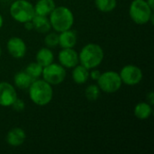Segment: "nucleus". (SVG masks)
Returning a JSON list of instances; mask_svg holds the SVG:
<instances>
[{"label":"nucleus","instance_id":"obj_1","mask_svg":"<svg viewBox=\"0 0 154 154\" xmlns=\"http://www.w3.org/2000/svg\"><path fill=\"white\" fill-rule=\"evenodd\" d=\"M30 99L37 106H43L48 105L53 97L51 85L44 79H35L29 87Z\"/></svg>","mask_w":154,"mask_h":154},{"label":"nucleus","instance_id":"obj_2","mask_svg":"<svg viewBox=\"0 0 154 154\" xmlns=\"http://www.w3.org/2000/svg\"><path fill=\"white\" fill-rule=\"evenodd\" d=\"M104 59V51L97 43H88L85 45L79 54V60L81 65L88 69H92L99 66Z\"/></svg>","mask_w":154,"mask_h":154},{"label":"nucleus","instance_id":"obj_3","mask_svg":"<svg viewBox=\"0 0 154 154\" xmlns=\"http://www.w3.org/2000/svg\"><path fill=\"white\" fill-rule=\"evenodd\" d=\"M49 20L51 28L56 32H60L72 27L74 23V15L69 8L66 6H58L50 14Z\"/></svg>","mask_w":154,"mask_h":154},{"label":"nucleus","instance_id":"obj_4","mask_svg":"<svg viewBox=\"0 0 154 154\" xmlns=\"http://www.w3.org/2000/svg\"><path fill=\"white\" fill-rule=\"evenodd\" d=\"M152 9L145 0H134L129 7V15L137 24H145L152 21L153 23Z\"/></svg>","mask_w":154,"mask_h":154},{"label":"nucleus","instance_id":"obj_5","mask_svg":"<svg viewBox=\"0 0 154 154\" xmlns=\"http://www.w3.org/2000/svg\"><path fill=\"white\" fill-rule=\"evenodd\" d=\"M10 14L14 20L19 23L32 21L34 16V7L27 0H16L10 6Z\"/></svg>","mask_w":154,"mask_h":154},{"label":"nucleus","instance_id":"obj_6","mask_svg":"<svg viewBox=\"0 0 154 154\" xmlns=\"http://www.w3.org/2000/svg\"><path fill=\"white\" fill-rule=\"evenodd\" d=\"M122 84L123 82L119 73L112 70L101 73L99 79H97L98 88L105 93H115L118 91Z\"/></svg>","mask_w":154,"mask_h":154},{"label":"nucleus","instance_id":"obj_7","mask_svg":"<svg viewBox=\"0 0 154 154\" xmlns=\"http://www.w3.org/2000/svg\"><path fill=\"white\" fill-rule=\"evenodd\" d=\"M42 77L50 85H59L62 83L66 78V69L63 66L58 63H51L43 67Z\"/></svg>","mask_w":154,"mask_h":154},{"label":"nucleus","instance_id":"obj_8","mask_svg":"<svg viewBox=\"0 0 154 154\" xmlns=\"http://www.w3.org/2000/svg\"><path fill=\"white\" fill-rule=\"evenodd\" d=\"M119 75L122 82L128 86H135L143 79L142 69L139 67L132 64L123 67Z\"/></svg>","mask_w":154,"mask_h":154},{"label":"nucleus","instance_id":"obj_9","mask_svg":"<svg viewBox=\"0 0 154 154\" xmlns=\"http://www.w3.org/2000/svg\"><path fill=\"white\" fill-rule=\"evenodd\" d=\"M17 98L15 88L8 82H0V106H11L14 101Z\"/></svg>","mask_w":154,"mask_h":154},{"label":"nucleus","instance_id":"obj_10","mask_svg":"<svg viewBox=\"0 0 154 154\" xmlns=\"http://www.w3.org/2000/svg\"><path fill=\"white\" fill-rule=\"evenodd\" d=\"M58 58L60 64L68 69L74 68L79 62V53L73 48H63L59 52Z\"/></svg>","mask_w":154,"mask_h":154},{"label":"nucleus","instance_id":"obj_11","mask_svg":"<svg viewBox=\"0 0 154 154\" xmlns=\"http://www.w3.org/2000/svg\"><path fill=\"white\" fill-rule=\"evenodd\" d=\"M6 48L9 54L15 59H21L24 57L27 50L24 41L19 37L10 38L6 43Z\"/></svg>","mask_w":154,"mask_h":154},{"label":"nucleus","instance_id":"obj_12","mask_svg":"<svg viewBox=\"0 0 154 154\" xmlns=\"http://www.w3.org/2000/svg\"><path fill=\"white\" fill-rule=\"evenodd\" d=\"M26 138L25 132L20 127H14L6 134V143L14 147L22 145Z\"/></svg>","mask_w":154,"mask_h":154},{"label":"nucleus","instance_id":"obj_13","mask_svg":"<svg viewBox=\"0 0 154 154\" xmlns=\"http://www.w3.org/2000/svg\"><path fill=\"white\" fill-rule=\"evenodd\" d=\"M77 43V34L70 29L60 32L59 34V45L63 48H73Z\"/></svg>","mask_w":154,"mask_h":154},{"label":"nucleus","instance_id":"obj_14","mask_svg":"<svg viewBox=\"0 0 154 154\" xmlns=\"http://www.w3.org/2000/svg\"><path fill=\"white\" fill-rule=\"evenodd\" d=\"M32 23L33 25V29L41 33H46L51 29L50 20L45 15L34 14L32 19Z\"/></svg>","mask_w":154,"mask_h":154},{"label":"nucleus","instance_id":"obj_15","mask_svg":"<svg viewBox=\"0 0 154 154\" xmlns=\"http://www.w3.org/2000/svg\"><path fill=\"white\" fill-rule=\"evenodd\" d=\"M33 7L35 14L47 16L52 12L56 5L54 0H38Z\"/></svg>","mask_w":154,"mask_h":154},{"label":"nucleus","instance_id":"obj_16","mask_svg":"<svg viewBox=\"0 0 154 154\" xmlns=\"http://www.w3.org/2000/svg\"><path fill=\"white\" fill-rule=\"evenodd\" d=\"M89 69L83 65H77L72 70V79L77 84H84L89 78Z\"/></svg>","mask_w":154,"mask_h":154},{"label":"nucleus","instance_id":"obj_17","mask_svg":"<svg viewBox=\"0 0 154 154\" xmlns=\"http://www.w3.org/2000/svg\"><path fill=\"white\" fill-rule=\"evenodd\" d=\"M54 60L53 53L51 50L48 47L40 49L36 53V62H38L42 67L48 66L49 64L52 63Z\"/></svg>","mask_w":154,"mask_h":154},{"label":"nucleus","instance_id":"obj_18","mask_svg":"<svg viewBox=\"0 0 154 154\" xmlns=\"http://www.w3.org/2000/svg\"><path fill=\"white\" fill-rule=\"evenodd\" d=\"M33 80H35V79H33L32 77H30L25 72V70L17 72L14 77V85L20 89H27V88H29V87L31 86V84L32 83Z\"/></svg>","mask_w":154,"mask_h":154},{"label":"nucleus","instance_id":"obj_19","mask_svg":"<svg viewBox=\"0 0 154 154\" xmlns=\"http://www.w3.org/2000/svg\"><path fill=\"white\" fill-rule=\"evenodd\" d=\"M152 105L148 102H140L134 107V116L139 120H146L152 115Z\"/></svg>","mask_w":154,"mask_h":154},{"label":"nucleus","instance_id":"obj_20","mask_svg":"<svg viewBox=\"0 0 154 154\" xmlns=\"http://www.w3.org/2000/svg\"><path fill=\"white\" fill-rule=\"evenodd\" d=\"M97 8L103 13L112 12L116 7V0H95Z\"/></svg>","mask_w":154,"mask_h":154},{"label":"nucleus","instance_id":"obj_21","mask_svg":"<svg viewBox=\"0 0 154 154\" xmlns=\"http://www.w3.org/2000/svg\"><path fill=\"white\" fill-rule=\"evenodd\" d=\"M42 69H43V67L40 65L38 62H32L26 67L25 72L33 79H37L42 76Z\"/></svg>","mask_w":154,"mask_h":154},{"label":"nucleus","instance_id":"obj_22","mask_svg":"<svg viewBox=\"0 0 154 154\" xmlns=\"http://www.w3.org/2000/svg\"><path fill=\"white\" fill-rule=\"evenodd\" d=\"M85 95L88 100L95 101L100 96V88L97 85H89L85 91Z\"/></svg>","mask_w":154,"mask_h":154},{"label":"nucleus","instance_id":"obj_23","mask_svg":"<svg viewBox=\"0 0 154 154\" xmlns=\"http://www.w3.org/2000/svg\"><path fill=\"white\" fill-rule=\"evenodd\" d=\"M44 43L48 48H55L59 45V34L56 32H50L44 39Z\"/></svg>","mask_w":154,"mask_h":154},{"label":"nucleus","instance_id":"obj_24","mask_svg":"<svg viewBox=\"0 0 154 154\" xmlns=\"http://www.w3.org/2000/svg\"><path fill=\"white\" fill-rule=\"evenodd\" d=\"M11 106L13 107V109H14V111H16V112H22V111L24 109L25 105H24V102H23L22 99H20V98L17 97V98L14 101V103L12 104Z\"/></svg>","mask_w":154,"mask_h":154},{"label":"nucleus","instance_id":"obj_25","mask_svg":"<svg viewBox=\"0 0 154 154\" xmlns=\"http://www.w3.org/2000/svg\"><path fill=\"white\" fill-rule=\"evenodd\" d=\"M93 70L89 73V76L91 77V79H94V80H97L98 79H99V77H100V75H101V72L98 70V69H92Z\"/></svg>","mask_w":154,"mask_h":154},{"label":"nucleus","instance_id":"obj_26","mask_svg":"<svg viewBox=\"0 0 154 154\" xmlns=\"http://www.w3.org/2000/svg\"><path fill=\"white\" fill-rule=\"evenodd\" d=\"M147 102L150 105H153L154 103V94L153 92H150L149 95L147 96Z\"/></svg>","mask_w":154,"mask_h":154},{"label":"nucleus","instance_id":"obj_27","mask_svg":"<svg viewBox=\"0 0 154 154\" xmlns=\"http://www.w3.org/2000/svg\"><path fill=\"white\" fill-rule=\"evenodd\" d=\"M24 23V28L28 31H31L32 29H33V25H32V21H28V22H25L23 23Z\"/></svg>","mask_w":154,"mask_h":154},{"label":"nucleus","instance_id":"obj_28","mask_svg":"<svg viewBox=\"0 0 154 154\" xmlns=\"http://www.w3.org/2000/svg\"><path fill=\"white\" fill-rule=\"evenodd\" d=\"M147 2V4L149 5V6L153 10V8H154V0H147L146 1Z\"/></svg>","mask_w":154,"mask_h":154},{"label":"nucleus","instance_id":"obj_29","mask_svg":"<svg viewBox=\"0 0 154 154\" xmlns=\"http://www.w3.org/2000/svg\"><path fill=\"white\" fill-rule=\"evenodd\" d=\"M3 23H4V20H3L2 15L0 14V29H1V28H2V26H3Z\"/></svg>","mask_w":154,"mask_h":154},{"label":"nucleus","instance_id":"obj_30","mask_svg":"<svg viewBox=\"0 0 154 154\" xmlns=\"http://www.w3.org/2000/svg\"><path fill=\"white\" fill-rule=\"evenodd\" d=\"M1 53H2V50H1V46H0V56H1Z\"/></svg>","mask_w":154,"mask_h":154}]
</instances>
